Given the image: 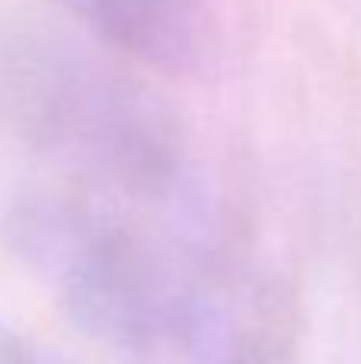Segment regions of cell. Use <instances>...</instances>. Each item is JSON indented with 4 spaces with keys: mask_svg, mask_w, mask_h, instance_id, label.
<instances>
[{
    "mask_svg": "<svg viewBox=\"0 0 361 364\" xmlns=\"http://www.w3.org/2000/svg\"><path fill=\"white\" fill-rule=\"evenodd\" d=\"M90 36L138 64L185 74L211 51L205 0H55Z\"/></svg>",
    "mask_w": 361,
    "mask_h": 364,
    "instance_id": "3957f363",
    "label": "cell"
},
{
    "mask_svg": "<svg viewBox=\"0 0 361 364\" xmlns=\"http://www.w3.org/2000/svg\"><path fill=\"white\" fill-rule=\"evenodd\" d=\"M4 237L55 307L131 364H269L275 304L217 224L153 214L61 179L29 186Z\"/></svg>",
    "mask_w": 361,
    "mask_h": 364,
    "instance_id": "6da1fadb",
    "label": "cell"
},
{
    "mask_svg": "<svg viewBox=\"0 0 361 364\" xmlns=\"http://www.w3.org/2000/svg\"><path fill=\"white\" fill-rule=\"evenodd\" d=\"M0 119L77 188L192 224H217L179 119L134 77L61 38L0 42Z\"/></svg>",
    "mask_w": 361,
    "mask_h": 364,
    "instance_id": "7a4b0ae2",
    "label": "cell"
}]
</instances>
